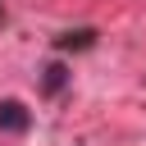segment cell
Segmentation results:
<instances>
[{
  "label": "cell",
  "mask_w": 146,
  "mask_h": 146,
  "mask_svg": "<svg viewBox=\"0 0 146 146\" xmlns=\"http://www.w3.org/2000/svg\"><path fill=\"white\" fill-rule=\"evenodd\" d=\"M27 128V110L18 100H0V132H23Z\"/></svg>",
  "instance_id": "cell-1"
},
{
  "label": "cell",
  "mask_w": 146,
  "mask_h": 146,
  "mask_svg": "<svg viewBox=\"0 0 146 146\" xmlns=\"http://www.w3.org/2000/svg\"><path fill=\"white\" fill-rule=\"evenodd\" d=\"M68 82V68L64 64H46V73H41V91H59Z\"/></svg>",
  "instance_id": "cell-2"
}]
</instances>
